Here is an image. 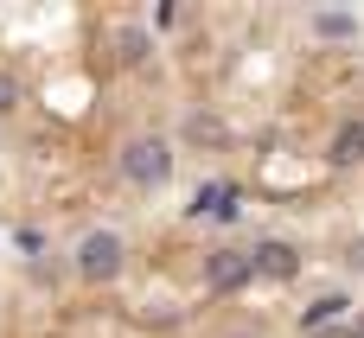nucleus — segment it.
Segmentation results:
<instances>
[{"label": "nucleus", "mask_w": 364, "mask_h": 338, "mask_svg": "<svg viewBox=\"0 0 364 338\" xmlns=\"http://www.w3.org/2000/svg\"><path fill=\"white\" fill-rule=\"evenodd\" d=\"M13 102H19V83H13V77H6V70H0V115H6V109H13Z\"/></svg>", "instance_id": "nucleus-10"}, {"label": "nucleus", "mask_w": 364, "mask_h": 338, "mask_svg": "<svg viewBox=\"0 0 364 338\" xmlns=\"http://www.w3.org/2000/svg\"><path fill=\"white\" fill-rule=\"evenodd\" d=\"M192 211L198 217H237V185H198Z\"/></svg>", "instance_id": "nucleus-4"}, {"label": "nucleus", "mask_w": 364, "mask_h": 338, "mask_svg": "<svg viewBox=\"0 0 364 338\" xmlns=\"http://www.w3.org/2000/svg\"><path fill=\"white\" fill-rule=\"evenodd\" d=\"M358 160H364V121H346L333 141V166H358Z\"/></svg>", "instance_id": "nucleus-7"}, {"label": "nucleus", "mask_w": 364, "mask_h": 338, "mask_svg": "<svg viewBox=\"0 0 364 338\" xmlns=\"http://www.w3.org/2000/svg\"><path fill=\"white\" fill-rule=\"evenodd\" d=\"M109 45H115V58H122V64H141V58L154 51V38H147L141 26H115V32H109Z\"/></svg>", "instance_id": "nucleus-6"}, {"label": "nucleus", "mask_w": 364, "mask_h": 338, "mask_svg": "<svg viewBox=\"0 0 364 338\" xmlns=\"http://www.w3.org/2000/svg\"><path fill=\"white\" fill-rule=\"evenodd\" d=\"M333 320H346V300H339V294H326V300H314V307L301 313V332H320V326H333Z\"/></svg>", "instance_id": "nucleus-8"}, {"label": "nucleus", "mask_w": 364, "mask_h": 338, "mask_svg": "<svg viewBox=\"0 0 364 338\" xmlns=\"http://www.w3.org/2000/svg\"><path fill=\"white\" fill-rule=\"evenodd\" d=\"M186 134H192V141H224V121H211V115H192V121H186Z\"/></svg>", "instance_id": "nucleus-9"}, {"label": "nucleus", "mask_w": 364, "mask_h": 338, "mask_svg": "<svg viewBox=\"0 0 364 338\" xmlns=\"http://www.w3.org/2000/svg\"><path fill=\"white\" fill-rule=\"evenodd\" d=\"M122 173H128L134 185H166V179H173V147H166L160 134H141V141L122 147Z\"/></svg>", "instance_id": "nucleus-1"}, {"label": "nucleus", "mask_w": 364, "mask_h": 338, "mask_svg": "<svg viewBox=\"0 0 364 338\" xmlns=\"http://www.w3.org/2000/svg\"><path fill=\"white\" fill-rule=\"evenodd\" d=\"M250 256H256V275H275V281L294 275V249H288V243H256Z\"/></svg>", "instance_id": "nucleus-5"}, {"label": "nucleus", "mask_w": 364, "mask_h": 338, "mask_svg": "<svg viewBox=\"0 0 364 338\" xmlns=\"http://www.w3.org/2000/svg\"><path fill=\"white\" fill-rule=\"evenodd\" d=\"M256 281V256L250 249H211L205 256V288L211 294H243Z\"/></svg>", "instance_id": "nucleus-3"}, {"label": "nucleus", "mask_w": 364, "mask_h": 338, "mask_svg": "<svg viewBox=\"0 0 364 338\" xmlns=\"http://www.w3.org/2000/svg\"><path fill=\"white\" fill-rule=\"evenodd\" d=\"M122 256H128V249H122L115 230H90V236L77 243V275H83V281H115V275H122Z\"/></svg>", "instance_id": "nucleus-2"}]
</instances>
